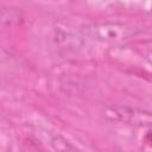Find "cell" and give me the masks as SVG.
<instances>
[{
  "mask_svg": "<svg viewBox=\"0 0 152 152\" xmlns=\"http://www.w3.org/2000/svg\"><path fill=\"white\" fill-rule=\"evenodd\" d=\"M139 32L135 25L120 21H104L87 25L82 28L84 38H90L101 43H118L129 39Z\"/></svg>",
  "mask_w": 152,
  "mask_h": 152,
  "instance_id": "obj_1",
  "label": "cell"
},
{
  "mask_svg": "<svg viewBox=\"0 0 152 152\" xmlns=\"http://www.w3.org/2000/svg\"><path fill=\"white\" fill-rule=\"evenodd\" d=\"M106 116L112 121L124 122L138 127H152V112L132 107H110Z\"/></svg>",
  "mask_w": 152,
  "mask_h": 152,
  "instance_id": "obj_2",
  "label": "cell"
},
{
  "mask_svg": "<svg viewBox=\"0 0 152 152\" xmlns=\"http://www.w3.org/2000/svg\"><path fill=\"white\" fill-rule=\"evenodd\" d=\"M84 36L82 30L77 32L74 26L69 23L64 21H56L52 32H51V40L55 46L63 51H74L82 45Z\"/></svg>",
  "mask_w": 152,
  "mask_h": 152,
  "instance_id": "obj_3",
  "label": "cell"
},
{
  "mask_svg": "<svg viewBox=\"0 0 152 152\" xmlns=\"http://www.w3.org/2000/svg\"><path fill=\"white\" fill-rule=\"evenodd\" d=\"M51 146L56 152H81L76 146H74L69 140L63 138L62 135H53L50 140Z\"/></svg>",
  "mask_w": 152,
  "mask_h": 152,
  "instance_id": "obj_4",
  "label": "cell"
},
{
  "mask_svg": "<svg viewBox=\"0 0 152 152\" xmlns=\"http://www.w3.org/2000/svg\"><path fill=\"white\" fill-rule=\"evenodd\" d=\"M23 19L21 14H20V11L18 10H14L12 7H2L1 8V21L4 25H14V24H18L20 20Z\"/></svg>",
  "mask_w": 152,
  "mask_h": 152,
  "instance_id": "obj_5",
  "label": "cell"
}]
</instances>
